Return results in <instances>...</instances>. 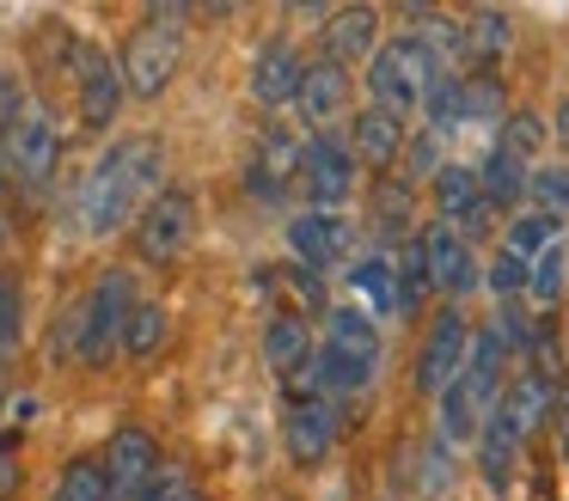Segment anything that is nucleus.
<instances>
[{"label":"nucleus","instance_id":"nucleus-31","mask_svg":"<svg viewBox=\"0 0 569 501\" xmlns=\"http://www.w3.org/2000/svg\"><path fill=\"white\" fill-rule=\"evenodd\" d=\"M410 202H417V190H410L405 178L380 183V196H373V227H380V239H410Z\"/></svg>","mask_w":569,"mask_h":501},{"label":"nucleus","instance_id":"nucleus-28","mask_svg":"<svg viewBox=\"0 0 569 501\" xmlns=\"http://www.w3.org/2000/svg\"><path fill=\"white\" fill-rule=\"evenodd\" d=\"M545 141H551V129H545L539 110H508V117L496 122V147H502L508 159H520V166H532Z\"/></svg>","mask_w":569,"mask_h":501},{"label":"nucleus","instance_id":"nucleus-29","mask_svg":"<svg viewBox=\"0 0 569 501\" xmlns=\"http://www.w3.org/2000/svg\"><path fill=\"white\" fill-rule=\"evenodd\" d=\"M459 110H466V129H483V122H502V80L496 73H459Z\"/></svg>","mask_w":569,"mask_h":501},{"label":"nucleus","instance_id":"nucleus-34","mask_svg":"<svg viewBox=\"0 0 569 501\" xmlns=\"http://www.w3.org/2000/svg\"><path fill=\"white\" fill-rule=\"evenodd\" d=\"M483 288H490L502 305L527 300V263H520V257H508V251H496L490 269H483Z\"/></svg>","mask_w":569,"mask_h":501},{"label":"nucleus","instance_id":"nucleus-23","mask_svg":"<svg viewBox=\"0 0 569 501\" xmlns=\"http://www.w3.org/2000/svg\"><path fill=\"white\" fill-rule=\"evenodd\" d=\"M471 171H478L483 202H490V208H515V214H520V202H527V171L532 166H520V159H508L502 147H490V153H483V166H471Z\"/></svg>","mask_w":569,"mask_h":501},{"label":"nucleus","instance_id":"nucleus-2","mask_svg":"<svg viewBox=\"0 0 569 501\" xmlns=\"http://www.w3.org/2000/svg\"><path fill=\"white\" fill-rule=\"evenodd\" d=\"M136 300H141L136 275H129V269H104V275L74 300V312L62 318V330H56V337H62V354L80 367L111 361L117 337H123V318L136 312Z\"/></svg>","mask_w":569,"mask_h":501},{"label":"nucleus","instance_id":"nucleus-6","mask_svg":"<svg viewBox=\"0 0 569 501\" xmlns=\"http://www.w3.org/2000/svg\"><path fill=\"white\" fill-rule=\"evenodd\" d=\"M56 159H62V129H56L50 104L26 98V110L13 117V129L0 141V166L19 178V190H43L56 178Z\"/></svg>","mask_w":569,"mask_h":501},{"label":"nucleus","instance_id":"nucleus-18","mask_svg":"<svg viewBox=\"0 0 569 501\" xmlns=\"http://www.w3.org/2000/svg\"><path fill=\"white\" fill-rule=\"evenodd\" d=\"M373 49H380V12L331 7V19H325V61L349 68V61H373Z\"/></svg>","mask_w":569,"mask_h":501},{"label":"nucleus","instance_id":"nucleus-8","mask_svg":"<svg viewBox=\"0 0 569 501\" xmlns=\"http://www.w3.org/2000/svg\"><path fill=\"white\" fill-rule=\"evenodd\" d=\"M300 196L312 202V214H337L356 190V159H349L343 134H307L300 147Z\"/></svg>","mask_w":569,"mask_h":501},{"label":"nucleus","instance_id":"nucleus-43","mask_svg":"<svg viewBox=\"0 0 569 501\" xmlns=\"http://www.w3.org/2000/svg\"><path fill=\"white\" fill-rule=\"evenodd\" d=\"M7 477H13V464H7V452H0V483H7Z\"/></svg>","mask_w":569,"mask_h":501},{"label":"nucleus","instance_id":"nucleus-10","mask_svg":"<svg viewBox=\"0 0 569 501\" xmlns=\"http://www.w3.org/2000/svg\"><path fill=\"white\" fill-rule=\"evenodd\" d=\"M422 257H429V288L447 293V305H459L471 288H483L478 251H471L453 227H441V220H429V227H422Z\"/></svg>","mask_w":569,"mask_h":501},{"label":"nucleus","instance_id":"nucleus-19","mask_svg":"<svg viewBox=\"0 0 569 501\" xmlns=\"http://www.w3.org/2000/svg\"><path fill=\"white\" fill-rule=\"evenodd\" d=\"M508 12H496V7H478V12H466L459 19V68L466 73H490L496 61L508 56Z\"/></svg>","mask_w":569,"mask_h":501},{"label":"nucleus","instance_id":"nucleus-40","mask_svg":"<svg viewBox=\"0 0 569 501\" xmlns=\"http://www.w3.org/2000/svg\"><path fill=\"white\" fill-rule=\"evenodd\" d=\"M19 110H26V86H19L13 73H0V141H7V129H13Z\"/></svg>","mask_w":569,"mask_h":501},{"label":"nucleus","instance_id":"nucleus-14","mask_svg":"<svg viewBox=\"0 0 569 501\" xmlns=\"http://www.w3.org/2000/svg\"><path fill=\"white\" fill-rule=\"evenodd\" d=\"M295 110L307 129L331 134L337 122L349 117V68H337V61H307V73H300V92H295Z\"/></svg>","mask_w":569,"mask_h":501},{"label":"nucleus","instance_id":"nucleus-21","mask_svg":"<svg viewBox=\"0 0 569 501\" xmlns=\"http://www.w3.org/2000/svg\"><path fill=\"white\" fill-rule=\"evenodd\" d=\"M263 361H270V373L282 379H295L300 367L312 361V330H307V318L300 312H276L270 324H263Z\"/></svg>","mask_w":569,"mask_h":501},{"label":"nucleus","instance_id":"nucleus-38","mask_svg":"<svg viewBox=\"0 0 569 501\" xmlns=\"http://www.w3.org/2000/svg\"><path fill=\"white\" fill-rule=\"evenodd\" d=\"M447 471H453V464H447V447H441V440H429V452H422V495H441Z\"/></svg>","mask_w":569,"mask_h":501},{"label":"nucleus","instance_id":"nucleus-27","mask_svg":"<svg viewBox=\"0 0 569 501\" xmlns=\"http://www.w3.org/2000/svg\"><path fill=\"white\" fill-rule=\"evenodd\" d=\"M392 269H398V312H422V300H429V257H422V232H410L405 244H398V257H392Z\"/></svg>","mask_w":569,"mask_h":501},{"label":"nucleus","instance_id":"nucleus-17","mask_svg":"<svg viewBox=\"0 0 569 501\" xmlns=\"http://www.w3.org/2000/svg\"><path fill=\"white\" fill-rule=\"evenodd\" d=\"M288 251H295V263L300 269H312V275H319V269H331L337 257L349 251V220L343 214H295L288 220Z\"/></svg>","mask_w":569,"mask_h":501},{"label":"nucleus","instance_id":"nucleus-33","mask_svg":"<svg viewBox=\"0 0 569 501\" xmlns=\"http://www.w3.org/2000/svg\"><path fill=\"white\" fill-rule=\"evenodd\" d=\"M527 196L539 214H569V166H532L527 171Z\"/></svg>","mask_w":569,"mask_h":501},{"label":"nucleus","instance_id":"nucleus-24","mask_svg":"<svg viewBox=\"0 0 569 501\" xmlns=\"http://www.w3.org/2000/svg\"><path fill=\"white\" fill-rule=\"evenodd\" d=\"M557 239H563V220H557V214H539V208H520V214L508 220V232H502V251L520 257V263L532 269V257H545Z\"/></svg>","mask_w":569,"mask_h":501},{"label":"nucleus","instance_id":"nucleus-35","mask_svg":"<svg viewBox=\"0 0 569 501\" xmlns=\"http://www.w3.org/2000/svg\"><path fill=\"white\" fill-rule=\"evenodd\" d=\"M441 166H447V159H441V141H435V134H410V141H405V183H410V190L429 183Z\"/></svg>","mask_w":569,"mask_h":501},{"label":"nucleus","instance_id":"nucleus-12","mask_svg":"<svg viewBox=\"0 0 569 501\" xmlns=\"http://www.w3.org/2000/svg\"><path fill=\"white\" fill-rule=\"evenodd\" d=\"M300 134L295 129H282V122H270V129L258 134V147H251V166H246V183H251V196L258 202H282L288 196V183L300 178Z\"/></svg>","mask_w":569,"mask_h":501},{"label":"nucleus","instance_id":"nucleus-44","mask_svg":"<svg viewBox=\"0 0 569 501\" xmlns=\"http://www.w3.org/2000/svg\"><path fill=\"white\" fill-rule=\"evenodd\" d=\"M0 239H7V220H0Z\"/></svg>","mask_w":569,"mask_h":501},{"label":"nucleus","instance_id":"nucleus-4","mask_svg":"<svg viewBox=\"0 0 569 501\" xmlns=\"http://www.w3.org/2000/svg\"><path fill=\"white\" fill-rule=\"evenodd\" d=\"M441 73H453V68H447L417 31H398V37H386L368 61V104L405 122L410 110H422V98H429V86L441 80Z\"/></svg>","mask_w":569,"mask_h":501},{"label":"nucleus","instance_id":"nucleus-11","mask_svg":"<svg viewBox=\"0 0 569 501\" xmlns=\"http://www.w3.org/2000/svg\"><path fill=\"white\" fill-rule=\"evenodd\" d=\"M337 428H343V410L325 398H288L282 403V447L295 464H319L337 447Z\"/></svg>","mask_w":569,"mask_h":501},{"label":"nucleus","instance_id":"nucleus-7","mask_svg":"<svg viewBox=\"0 0 569 501\" xmlns=\"http://www.w3.org/2000/svg\"><path fill=\"white\" fill-rule=\"evenodd\" d=\"M466 354H471L466 312H459V305H441V312L429 318V330H422V342H417V367H410V379H417L422 398H441V391L459 379Z\"/></svg>","mask_w":569,"mask_h":501},{"label":"nucleus","instance_id":"nucleus-42","mask_svg":"<svg viewBox=\"0 0 569 501\" xmlns=\"http://www.w3.org/2000/svg\"><path fill=\"white\" fill-rule=\"evenodd\" d=\"M545 129H551V141H557V147H563V153H569V98H563V104H557V117L545 122Z\"/></svg>","mask_w":569,"mask_h":501},{"label":"nucleus","instance_id":"nucleus-3","mask_svg":"<svg viewBox=\"0 0 569 501\" xmlns=\"http://www.w3.org/2000/svg\"><path fill=\"white\" fill-rule=\"evenodd\" d=\"M184 7H148L123 37V56H117V73H123V98H160L166 86L178 80V61H184Z\"/></svg>","mask_w":569,"mask_h":501},{"label":"nucleus","instance_id":"nucleus-37","mask_svg":"<svg viewBox=\"0 0 569 501\" xmlns=\"http://www.w3.org/2000/svg\"><path fill=\"white\" fill-rule=\"evenodd\" d=\"M19 330H26V305H19V288L0 275V361L19 349Z\"/></svg>","mask_w":569,"mask_h":501},{"label":"nucleus","instance_id":"nucleus-5","mask_svg":"<svg viewBox=\"0 0 569 501\" xmlns=\"http://www.w3.org/2000/svg\"><path fill=\"white\" fill-rule=\"evenodd\" d=\"M197 239V196L184 183H166L153 202H141V214L129 220V244L141 263H178Z\"/></svg>","mask_w":569,"mask_h":501},{"label":"nucleus","instance_id":"nucleus-32","mask_svg":"<svg viewBox=\"0 0 569 501\" xmlns=\"http://www.w3.org/2000/svg\"><path fill=\"white\" fill-rule=\"evenodd\" d=\"M50 501H117V495H111V477H104L99 459H74L62 477H56Z\"/></svg>","mask_w":569,"mask_h":501},{"label":"nucleus","instance_id":"nucleus-22","mask_svg":"<svg viewBox=\"0 0 569 501\" xmlns=\"http://www.w3.org/2000/svg\"><path fill=\"white\" fill-rule=\"evenodd\" d=\"M520 447H527V440H520L502 415H496V410L483 415V434H478V471H483V483L508 489V477H515V464H520Z\"/></svg>","mask_w":569,"mask_h":501},{"label":"nucleus","instance_id":"nucleus-13","mask_svg":"<svg viewBox=\"0 0 569 501\" xmlns=\"http://www.w3.org/2000/svg\"><path fill=\"white\" fill-rule=\"evenodd\" d=\"M104 477H111V495L117 501H136L141 483H148L153 471H160V447H153V434L141 422H123L111 434V447H104Z\"/></svg>","mask_w":569,"mask_h":501},{"label":"nucleus","instance_id":"nucleus-30","mask_svg":"<svg viewBox=\"0 0 569 501\" xmlns=\"http://www.w3.org/2000/svg\"><path fill=\"white\" fill-rule=\"evenodd\" d=\"M563 288H569V244L557 239L545 257H532V269H527V300H532V305H557V300H563Z\"/></svg>","mask_w":569,"mask_h":501},{"label":"nucleus","instance_id":"nucleus-25","mask_svg":"<svg viewBox=\"0 0 569 501\" xmlns=\"http://www.w3.org/2000/svg\"><path fill=\"white\" fill-rule=\"evenodd\" d=\"M117 349H123L129 361H153V354L166 349V305H160V300H136V312L123 318V337H117Z\"/></svg>","mask_w":569,"mask_h":501},{"label":"nucleus","instance_id":"nucleus-20","mask_svg":"<svg viewBox=\"0 0 569 501\" xmlns=\"http://www.w3.org/2000/svg\"><path fill=\"white\" fill-rule=\"evenodd\" d=\"M325 349L343 354V361L380 367V324H373V312H356V305H331V312H325Z\"/></svg>","mask_w":569,"mask_h":501},{"label":"nucleus","instance_id":"nucleus-39","mask_svg":"<svg viewBox=\"0 0 569 501\" xmlns=\"http://www.w3.org/2000/svg\"><path fill=\"white\" fill-rule=\"evenodd\" d=\"M288 281H295V300H300V312H325V281L312 275V269H288Z\"/></svg>","mask_w":569,"mask_h":501},{"label":"nucleus","instance_id":"nucleus-36","mask_svg":"<svg viewBox=\"0 0 569 501\" xmlns=\"http://www.w3.org/2000/svg\"><path fill=\"white\" fill-rule=\"evenodd\" d=\"M136 501H202V495H197V483H190L184 471L160 464V471H153L148 483H141V495H136Z\"/></svg>","mask_w":569,"mask_h":501},{"label":"nucleus","instance_id":"nucleus-15","mask_svg":"<svg viewBox=\"0 0 569 501\" xmlns=\"http://www.w3.org/2000/svg\"><path fill=\"white\" fill-rule=\"evenodd\" d=\"M405 141H410L405 122L373 110V104H361L356 117H349V134H343L349 159H356V166H373V171H392L398 159H405Z\"/></svg>","mask_w":569,"mask_h":501},{"label":"nucleus","instance_id":"nucleus-9","mask_svg":"<svg viewBox=\"0 0 569 501\" xmlns=\"http://www.w3.org/2000/svg\"><path fill=\"white\" fill-rule=\"evenodd\" d=\"M74 104L87 129H111L117 110H123V73L117 56H104L92 37H74Z\"/></svg>","mask_w":569,"mask_h":501},{"label":"nucleus","instance_id":"nucleus-26","mask_svg":"<svg viewBox=\"0 0 569 501\" xmlns=\"http://www.w3.org/2000/svg\"><path fill=\"white\" fill-rule=\"evenodd\" d=\"M349 288H356L380 318H392V312H398V269H392V257H386V251L361 257V263L349 269Z\"/></svg>","mask_w":569,"mask_h":501},{"label":"nucleus","instance_id":"nucleus-1","mask_svg":"<svg viewBox=\"0 0 569 501\" xmlns=\"http://www.w3.org/2000/svg\"><path fill=\"white\" fill-rule=\"evenodd\" d=\"M166 190V147L160 134H117L99 159L87 166V178L74 183V202H68V220L87 239H111L129 220L141 214V196Z\"/></svg>","mask_w":569,"mask_h":501},{"label":"nucleus","instance_id":"nucleus-16","mask_svg":"<svg viewBox=\"0 0 569 501\" xmlns=\"http://www.w3.org/2000/svg\"><path fill=\"white\" fill-rule=\"evenodd\" d=\"M300 73H307L300 49L288 43V37H276V43H263L258 56H251V98H258L263 110H288L300 92Z\"/></svg>","mask_w":569,"mask_h":501},{"label":"nucleus","instance_id":"nucleus-41","mask_svg":"<svg viewBox=\"0 0 569 501\" xmlns=\"http://www.w3.org/2000/svg\"><path fill=\"white\" fill-rule=\"evenodd\" d=\"M551 428H557V447H563V464H569V385H557V410H551Z\"/></svg>","mask_w":569,"mask_h":501}]
</instances>
